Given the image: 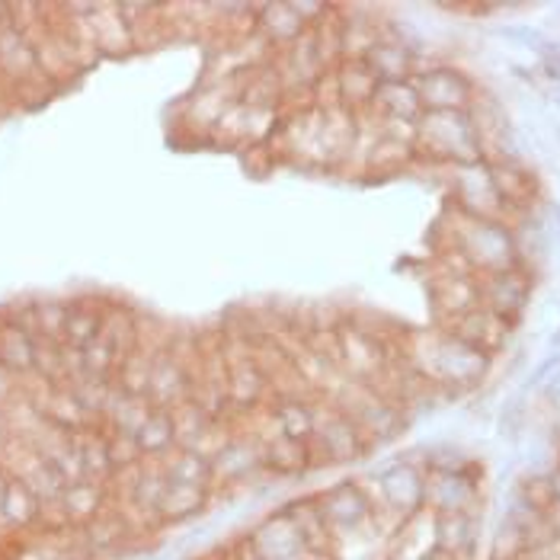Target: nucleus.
Wrapping results in <instances>:
<instances>
[{
  "instance_id": "f257e3e1",
  "label": "nucleus",
  "mask_w": 560,
  "mask_h": 560,
  "mask_svg": "<svg viewBox=\"0 0 560 560\" xmlns=\"http://www.w3.org/2000/svg\"><path fill=\"white\" fill-rule=\"evenodd\" d=\"M404 349H407L404 362L420 378H427L435 390H452V394L471 390L490 372V355L477 352L475 346L462 343L448 330L413 334Z\"/></svg>"
},
{
  "instance_id": "f03ea898",
  "label": "nucleus",
  "mask_w": 560,
  "mask_h": 560,
  "mask_svg": "<svg viewBox=\"0 0 560 560\" xmlns=\"http://www.w3.org/2000/svg\"><path fill=\"white\" fill-rule=\"evenodd\" d=\"M455 228H448V254L458 259L471 276H487L518 266L516 241L510 221H483L452 209Z\"/></svg>"
},
{
  "instance_id": "7ed1b4c3",
  "label": "nucleus",
  "mask_w": 560,
  "mask_h": 560,
  "mask_svg": "<svg viewBox=\"0 0 560 560\" xmlns=\"http://www.w3.org/2000/svg\"><path fill=\"white\" fill-rule=\"evenodd\" d=\"M413 148L417 158H427L432 164H445V167H465L483 161L480 138L468 113H423L417 119Z\"/></svg>"
},
{
  "instance_id": "20e7f679",
  "label": "nucleus",
  "mask_w": 560,
  "mask_h": 560,
  "mask_svg": "<svg viewBox=\"0 0 560 560\" xmlns=\"http://www.w3.org/2000/svg\"><path fill=\"white\" fill-rule=\"evenodd\" d=\"M369 439L362 430L340 413L334 404L324 410L317 407V420L314 430L307 435V455H311V468H340V465H352L369 452Z\"/></svg>"
},
{
  "instance_id": "39448f33",
  "label": "nucleus",
  "mask_w": 560,
  "mask_h": 560,
  "mask_svg": "<svg viewBox=\"0 0 560 560\" xmlns=\"http://www.w3.org/2000/svg\"><path fill=\"white\" fill-rule=\"evenodd\" d=\"M320 516L327 522L334 545L343 541L349 535H359L372 525H378L375 518V500L365 493V487L359 480H337L327 490H320L314 497Z\"/></svg>"
},
{
  "instance_id": "423d86ee",
  "label": "nucleus",
  "mask_w": 560,
  "mask_h": 560,
  "mask_svg": "<svg viewBox=\"0 0 560 560\" xmlns=\"http://www.w3.org/2000/svg\"><path fill=\"white\" fill-rule=\"evenodd\" d=\"M237 560H311L289 510H276L231 545Z\"/></svg>"
},
{
  "instance_id": "0eeeda50",
  "label": "nucleus",
  "mask_w": 560,
  "mask_h": 560,
  "mask_svg": "<svg viewBox=\"0 0 560 560\" xmlns=\"http://www.w3.org/2000/svg\"><path fill=\"white\" fill-rule=\"evenodd\" d=\"M378 503L375 513H388L394 522L417 516L427 510V468L417 462H397L388 471L378 475Z\"/></svg>"
},
{
  "instance_id": "6e6552de",
  "label": "nucleus",
  "mask_w": 560,
  "mask_h": 560,
  "mask_svg": "<svg viewBox=\"0 0 560 560\" xmlns=\"http://www.w3.org/2000/svg\"><path fill=\"white\" fill-rule=\"evenodd\" d=\"M452 171H455L452 176V209L455 212L468 218H483V221H510L487 161L452 167Z\"/></svg>"
},
{
  "instance_id": "1a4fd4ad",
  "label": "nucleus",
  "mask_w": 560,
  "mask_h": 560,
  "mask_svg": "<svg viewBox=\"0 0 560 560\" xmlns=\"http://www.w3.org/2000/svg\"><path fill=\"white\" fill-rule=\"evenodd\" d=\"M413 90L420 96L423 113H465L475 100V81L448 65L420 68L413 74Z\"/></svg>"
},
{
  "instance_id": "9d476101",
  "label": "nucleus",
  "mask_w": 560,
  "mask_h": 560,
  "mask_svg": "<svg viewBox=\"0 0 560 560\" xmlns=\"http://www.w3.org/2000/svg\"><path fill=\"white\" fill-rule=\"evenodd\" d=\"M535 276L525 272L522 266H510L500 272L477 276V304L503 317L506 324H516L532 302Z\"/></svg>"
},
{
  "instance_id": "9b49d317",
  "label": "nucleus",
  "mask_w": 560,
  "mask_h": 560,
  "mask_svg": "<svg viewBox=\"0 0 560 560\" xmlns=\"http://www.w3.org/2000/svg\"><path fill=\"white\" fill-rule=\"evenodd\" d=\"M427 510L435 516L480 513V480L468 471H427Z\"/></svg>"
},
{
  "instance_id": "f8f14e48",
  "label": "nucleus",
  "mask_w": 560,
  "mask_h": 560,
  "mask_svg": "<svg viewBox=\"0 0 560 560\" xmlns=\"http://www.w3.org/2000/svg\"><path fill=\"white\" fill-rule=\"evenodd\" d=\"M445 330H448L452 337H458L462 343L475 346L477 352H483V355L493 359V355L503 349V343H506L513 324H506L503 317H497L493 311H487V307L477 304L471 311H465L462 317L448 320Z\"/></svg>"
},
{
  "instance_id": "ddd939ff",
  "label": "nucleus",
  "mask_w": 560,
  "mask_h": 560,
  "mask_svg": "<svg viewBox=\"0 0 560 560\" xmlns=\"http://www.w3.org/2000/svg\"><path fill=\"white\" fill-rule=\"evenodd\" d=\"M84 26L96 55H129L135 48L119 3H84Z\"/></svg>"
},
{
  "instance_id": "4468645a",
  "label": "nucleus",
  "mask_w": 560,
  "mask_h": 560,
  "mask_svg": "<svg viewBox=\"0 0 560 560\" xmlns=\"http://www.w3.org/2000/svg\"><path fill=\"white\" fill-rule=\"evenodd\" d=\"M365 65L375 71L378 84H397V81H413V74L420 71L417 51L404 39H397L385 26V36L365 51Z\"/></svg>"
},
{
  "instance_id": "2eb2a0df",
  "label": "nucleus",
  "mask_w": 560,
  "mask_h": 560,
  "mask_svg": "<svg viewBox=\"0 0 560 560\" xmlns=\"http://www.w3.org/2000/svg\"><path fill=\"white\" fill-rule=\"evenodd\" d=\"M432 551H435V516L430 510H420L417 516L394 525L385 560H427Z\"/></svg>"
},
{
  "instance_id": "dca6fc26",
  "label": "nucleus",
  "mask_w": 560,
  "mask_h": 560,
  "mask_svg": "<svg viewBox=\"0 0 560 560\" xmlns=\"http://www.w3.org/2000/svg\"><path fill=\"white\" fill-rule=\"evenodd\" d=\"M257 442L262 471H269L272 477H295L311 471V455H307V442L304 439L282 435L272 427L269 432H262Z\"/></svg>"
},
{
  "instance_id": "f3484780",
  "label": "nucleus",
  "mask_w": 560,
  "mask_h": 560,
  "mask_svg": "<svg viewBox=\"0 0 560 560\" xmlns=\"http://www.w3.org/2000/svg\"><path fill=\"white\" fill-rule=\"evenodd\" d=\"M311 26L295 10V3H259L257 7V36L276 51L299 43Z\"/></svg>"
},
{
  "instance_id": "a211bd4d",
  "label": "nucleus",
  "mask_w": 560,
  "mask_h": 560,
  "mask_svg": "<svg viewBox=\"0 0 560 560\" xmlns=\"http://www.w3.org/2000/svg\"><path fill=\"white\" fill-rule=\"evenodd\" d=\"M477 545H480V513L435 516V551L455 560H475Z\"/></svg>"
},
{
  "instance_id": "6ab92c4d",
  "label": "nucleus",
  "mask_w": 560,
  "mask_h": 560,
  "mask_svg": "<svg viewBox=\"0 0 560 560\" xmlns=\"http://www.w3.org/2000/svg\"><path fill=\"white\" fill-rule=\"evenodd\" d=\"M334 81H337V93H340V106L349 113H369L375 90H378V78L375 71L365 65V58H343L334 68Z\"/></svg>"
},
{
  "instance_id": "aec40b11",
  "label": "nucleus",
  "mask_w": 560,
  "mask_h": 560,
  "mask_svg": "<svg viewBox=\"0 0 560 560\" xmlns=\"http://www.w3.org/2000/svg\"><path fill=\"white\" fill-rule=\"evenodd\" d=\"M212 487H202V483H171L164 487L161 493V503H158V522L161 525H183V522H192L196 516H202L212 503Z\"/></svg>"
},
{
  "instance_id": "412c9836",
  "label": "nucleus",
  "mask_w": 560,
  "mask_h": 560,
  "mask_svg": "<svg viewBox=\"0 0 560 560\" xmlns=\"http://www.w3.org/2000/svg\"><path fill=\"white\" fill-rule=\"evenodd\" d=\"M109 510V490L96 480H74L61 493V513L71 528H84L86 522L103 516Z\"/></svg>"
},
{
  "instance_id": "4be33fe9",
  "label": "nucleus",
  "mask_w": 560,
  "mask_h": 560,
  "mask_svg": "<svg viewBox=\"0 0 560 560\" xmlns=\"http://www.w3.org/2000/svg\"><path fill=\"white\" fill-rule=\"evenodd\" d=\"M74 452L81 465V480L106 483L113 477V458H109V435L100 423L74 432Z\"/></svg>"
},
{
  "instance_id": "5701e85b",
  "label": "nucleus",
  "mask_w": 560,
  "mask_h": 560,
  "mask_svg": "<svg viewBox=\"0 0 560 560\" xmlns=\"http://www.w3.org/2000/svg\"><path fill=\"white\" fill-rule=\"evenodd\" d=\"M289 516L295 522L299 535H302L304 548L311 551V558H334V535L327 528V522L320 516L314 497H302V500H292L285 503Z\"/></svg>"
},
{
  "instance_id": "b1692460",
  "label": "nucleus",
  "mask_w": 560,
  "mask_h": 560,
  "mask_svg": "<svg viewBox=\"0 0 560 560\" xmlns=\"http://www.w3.org/2000/svg\"><path fill=\"white\" fill-rule=\"evenodd\" d=\"M369 113L385 122H410L413 126L423 116V106L413 90V81H397V84H378Z\"/></svg>"
},
{
  "instance_id": "393cba45",
  "label": "nucleus",
  "mask_w": 560,
  "mask_h": 560,
  "mask_svg": "<svg viewBox=\"0 0 560 560\" xmlns=\"http://www.w3.org/2000/svg\"><path fill=\"white\" fill-rule=\"evenodd\" d=\"M33 359H36V337L0 314V369L23 378L33 375Z\"/></svg>"
},
{
  "instance_id": "a878e982",
  "label": "nucleus",
  "mask_w": 560,
  "mask_h": 560,
  "mask_svg": "<svg viewBox=\"0 0 560 560\" xmlns=\"http://www.w3.org/2000/svg\"><path fill=\"white\" fill-rule=\"evenodd\" d=\"M106 317V304L93 302V299H78L68 302V317H65V337L61 343L74 346V349H86L96 340L100 327Z\"/></svg>"
},
{
  "instance_id": "bb28decb",
  "label": "nucleus",
  "mask_w": 560,
  "mask_h": 560,
  "mask_svg": "<svg viewBox=\"0 0 560 560\" xmlns=\"http://www.w3.org/2000/svg\"><path fill=\"white\" fill-rule=\"evenodd\" d=\"M135 442L144 458H164L167 452L176 448V430H173V413L164 407H151L148 420L141 430L135 432Z\"/></svg>"
},
{
  "instance_id": "cd10ccee",
  "label": "nucleus",
  "mask_w": 560,
  "mask_h": 560,
  "mask_svg": "<svg viewBox=\"0 0 560 560\" xmlns=\"http://www.w3.org/2000/svg\"><path fill=\"white\" fill-rule=\"evenodd\" d=\"M161 462V471L171 483H202V487H212V465L206 458H199L196 452H186V448H173L167 452Z\"/></svg>"
},
{
  "instance_id": "c85d7f7f",
  "label": "nucleus",
  "mask_w": 560,
  "mask_h": 560,
  "mask_svg": "<svg viewBox=\"0 0 560 560\" xmlns=\"http://www.w3.org/2000/svg\"><path fill=\"white\" fill-rule=\"evenodd\" d=\"M65 317H68V302L39 299L36 302V340H55V343H61V337H65Z\"/></svg>"
},
{
  "instance_id": "c756f323",
  "label": "nucleus",
  "mask_w": 560,
  "mask_h": 560,
  "mask_svg": "<svg viewBox=\"0 0 560 560\" xmlns=\"http://www.w3.org/2000/svg\"><path fill=\"white\" fill-rule=\"evenodd\" d=\"M500 36H503V39H510V43H518L522 48H532V51H541V45L548 43L541 30H535V26H522V23L503 26V30H500Z\"/></svg>"
},
{
  "instance_id": "7c9ffc66",
  "label": "nucleus",
  "mask_w": 560,
  "mask_h": 560,
  "mask_svg": "<svg viewBox=\"0 0 560 560\" xmlns=\"http://www.w3.org/2000/svg\"><path fill=\"white\" fill-rule=\"evenodd\" d=\"M538 71L545 74V78H551V81H558L560 84V43L555 39H548V43L541 45V51H538Z\"/></svg>"
},
{
  "instance_id": "2f4dec72",
  "label": "nucleus",
  "mask_w": 560,
  "mask_h": 560,
  "mask_svg": "<svg viewBox=\"0 0 560 560\" xmlns=\"http://www.w3.org/2000/svg\"><path fill=\"white\" fill-rule=\"evenodd\" d=\"M7 442H10V432H7L3 413H0V468H3V452H7Z\"/></svg>"
},
{
  "instance_id": "473e14b6",
  "label": "nucleus",
  "mask_w": 560,
  "mask_h": 560,
  "mask_svg": "<svg viewBox=\"0 0 560 560\" xmlns=\"http://www.w3.org/2000/svg\"><path fill=\"white\" fill-rule=\"evenodd\" d=\"M196 560H237V555H234L231 548H224V551H212V555H206V558H196Z\"/></svg>"
},
{
  "instance_id": "72a5a7b5",
  "label": "nucleus",
  "mask_w": 560,
  "mask_h": 560,
  "mask_svg": "<svg viewBox=\"0 0 560 560\" xmlns=\"http://www.w3.org/2000/svg\"><path fill=\"white\" fill-rule=\"evenodd\" d=\"M427 560H455V558H448V555H442V551H432Z\"/></svg>"
},
{
  "instance_id": "f704fd0d",
  "label": "nucleus",
  "mask_w": 560,
  "mask_h": 560,
  "mask_svg": "<svg viewBox=\"0 0 560 560\" xmlns=\"http://www.w3.org/2000/svg\"><path fill=\"white\" fill-rule=\"evenodd\" d=\"M551 346H555V349H560V330L555 334V337H551Z\"/></svg>"
},
{
  "instance_id": "c9c22d12",
  "label": "nucleus",
  "mask_w": 560,
  "mask_h": 560,
  "mask_svg": "<svg viewBox=\"0 0 560 560\" xmlns=\"http://www.w3.org/2000/svg\"><path fill=\"white\" fill-rule=\"evenodd\" d=\"M555 138H558V141H560V122H555Z\"/></svg>"
},
{
  "instance_id": "e433bc0d",
  "label": "nucleus",
  "mask_w": 560,
  "mask_h": 560,
  "mask_svg": "<svg viewBox=\"0 0 560 560\" xmlns=\"http://www.w3.org/2000/svg\"><path fill=\"white\" fill-rule=\"evenodd\" d=\"M522 560H525V558H522Z\"/></svg>"
}]
</instances>
